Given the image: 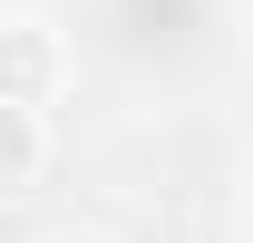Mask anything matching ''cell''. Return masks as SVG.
<instances>
[{"mask_svg": "<svg viewBox=\"0 0 253 243\" xmlns=\"http://www.w3.org/2000/svg\"><path fill=\"white\" fill-rule=\"evenodd\" d=\"M39 243H117V234H107V224H49Z\"/></svg>", "mask_w": 253, "mask_h": 243, "instance_id": "3", "label": "cell"}, {"mask_svg": "<svg viewBox=\"0 0 253 243\" xmlns=\"http://www.w3.org/2000/svg\"><path fill=\"white\" fill-rule=\"evenodd\" d=\"M68 88H78V49H68V30L49 20V10H0V97L49 117Z\"/></svg>", "mask_w": 253, "mask_h": 243, "instance_id": "1", "label": "cell"}, {"mask_svg": "<svg viewBox=\"0 0 253 243\" xmlns=\"http://www.w3.org/2000/svg\"><path fill=\"white\" fill-rule=\"evenodd\" d=\"M49 117H39V107H10V97H0V195H20V185H39L49 175Z\"/></svg>", "mask_w": 253, "mask_h": 243, "instance_id": "2", "label": "cell"}]
</instances>
